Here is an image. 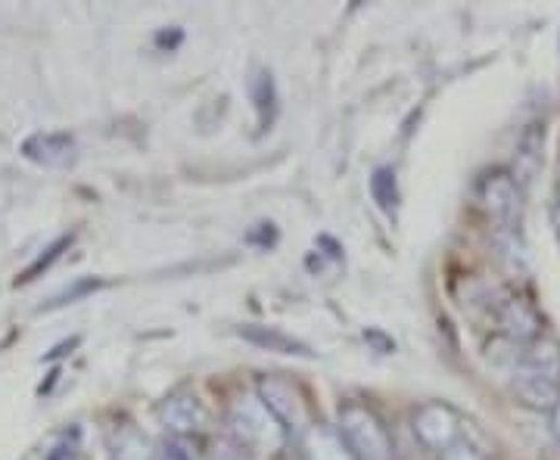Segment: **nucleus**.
<instances>
[{
    "label": "nucleus",
    "mask_w": 560,
    "mask_h": 460,
    "mask_svg": "<svg viewBox=\"0 0 560 460\" xmlns=\"http://www.w3.org/2000/svg\"><path fill=\"white\" fill-rule=\"evenodd\" d=\"M228 436L246 445L253 455H278L287 445V426L258 395H240L228 408Z\"/></svg>",
    "instance_id": "obj_1"
},
{
    "label": "nucleus",
    "mask_w": 560,
    "mask_h": 460,
    "mask_svg": "<svg viewBox=\"0 0 560 460\" xmlns=\"http://www.w3.org/2000/svg\"><path fill=\"white\" fill-rule=\"evenodd\" d=\"M336 433L346 442L355 460H393V438L380 414L361 405V401H346L340 405L336 414Z\"/></svg>",
    "instance_id": "obj_2"
},
{
    "label": "nucleus",
    "mask_w": 560,
    "mask_h": 460,
    "mask_svg": "<svg viewBox=\"0 0 560 460\" xmlns=\"http://www.w3.org/2000/svg\"><path fill=\"white\" fill-rule=\"evenodd\" d=\"M476 200L483 212L489 215V221L498 230H517V218H520V203H523V187L517 184L511 171L498 168L489 171L480 187H476Z\"/></svg>",
    "instance_id": "obj_3"
},
{
    "label": "nucleus",
    "mask_w": 560,
    "mask_h": 460,
    "mask_svg": "<svg viewBox=\"0 0 560 460\" xmlns=\"http://www.w3.org/2000/svg\"><path fill=\"white\" fill-rule=\"evenodd\" d=\"M258 398H262V401L271 408V414L278 417L280 423L287 426V433L293 430V433L303 436L305 430L311 426V423H308V405H305L300 389H296L290 380H283V376H265V380L258 383Z\"/></svg>",
    "instance_id": "obj_4"
},
{
    "label": "nucleus",
    "mask_w": 560,
    "mask_h": 460,
    "mask_svg": "<svg viewBox=\"0 0 560 460\" xmlns=\"http://www.w3.org/2000/svg\"><path fill=\"white\" fill-rule=\"evenodd\" d=\"M415 436L420 438V445L433 448V451H448L458 438H464L461 433V417L455 414L443 401H430L420 405L415 411Z\"/></svg>",
    "instance_id": "obj_5"
},
{
    "label": "nucleus",
    "mask_w": 560,
    "mask_h": 460,
    "mask_svg": "<svg viewBox=\"0 0 560 460\" xmlns=\"http://www.w3.org/2000/svg\"><path fill=\"white\" fill-rule=\"evenodd\" d=\"M23 156L41 168H72L78 159V140L69 131H38L23 140Z\"/></svg>",
    "instance_id": "obj_6"
},
{
    "label": "nucleus",
    "mask_w": 560,
    "mask_h": 460,
    "mask_svg": "<svg viewBox=\"0 0 560 460\" xmlns=\"http://www.w3.org/2000/svg\"><path fill=\"white\" fill-rule=\"evenodd\" d=\"M160 420L168 430V436H196L209 426V411L196 395L178 392L160 405Z\"/></svg>",
    "instance_id": "obj_7"
},
{
    "label": "nucleus",
    "mask_w": 560,
    "mask_h": 460,
    "mask_svg": "<svg viewBox=\"0 0 560 460\" xmlns=\"http://www.w3.org/2000/svg\"><path fill=\"white\" fill-rule=\"evenodd\" d=\"M495 318H498V327L501 333L517 343L520 348L530 343H536L542 336V318L533 308V302L520 299V296H505V299L495 305Z\"/></svg>",
    "instance_id": "obj_8"
},
{
    "label": "nucleus",
    "mask_w": 560,
    "mask_h": 460,
    "mask_svg": "<svg viewBox=\"0 0 560 460\" xmlns=\"http://www.w3.org/2000/svg\"><path fill=\"white\" fill-rule=\"evenodd\" d=\"M523 376H536L545 383L560 386V343L551 336H538L536 343L523 345L520 358H517V370Z\"/></svg>",
    "instance_id": "obj_9"
},
{
    "label": "nucleus",
    "mask_w": 560,
    "mask_h": 460,
    "mask_svg": "<svg viewBox=\"0 0 560 460\" xmlns=\"http://www.w3.org/2000/svg\"><path fill=\"white\" fill-rule=\"evenodd\" d=\"M300 448H303V460H355L340 433L321 423H311L305 430L300 436Z\"/></svg>",
    "instance_id": "obj_10"
},
{
    "label": "nucleus",
    "mask_w": 560,
    "mask_h": 460,
    "mask_svg": "<svg viewBox=\"0 0 560 460\" xmlns=\"http://www.w3.org/2000/svg\"><path fill=\"white\" fill-rule=\"evenodd\" d=\"M110 451L113 460H160V448L131 423H116L110 430Z\"/></svg>",
    "instance_id": "obj_11"
},
{
    "label": "nucleus",
    "mask_w": 560,
    "mask_h": 460,
    "mask_svg": "<svg viewBox=\"0 0 560 460\" xmlns=\"http://www.w3.org/2000/svg\"><path fill=\"white\" fill-rule=\"evenodd\" d=\"M240 336H243L246 343L265 348V352L296 355V358H315V352H311L308 345L300 343V340H293V336H287L278 327H258V323H250V327H240Z\"/></svg>",
    "instance_id": "obj_12"
},
{
    "label": "nucleus",
    "mask_w": 560,
    "mask_h": 460,
    "mask_svg": "<svg viewBox=\"0 0 560 460\" xmlns=\"http://www.w3.org/2000/svg\"><path fill=\"white\" fill-rule=\"evenodd\" d=\"M542 146H545V131H538L536 125L523 131V138L517 140V153H513V178L517 184L526 187L536 178L538 165H542Z\"/></svg>",
    "instance_id": "obj_13"
},
{
    "label": "nucleus",
    "mask_w": 560,
    "mask_h": 460,
    "mask_svg": "<svg viewBox=\"0 0 560 460\" xmlns=\"http://www.w3.org/2000/svg\"><path fill=\"white\" fill-rule=\"evenodd\" d=\"M513 392L523 405L530 408H538V411H551L560 401V386L555 383H545V380H536V376H523V373H513Z\"/></svg>",
    "instance_id": "obj_14"
},
{
    "label": "nucleus",
    "mask_w": 560,
    "mask_h": 460,
    "mask_svg": "<svg viewBox=\"0 0 560 460\" xmlns=\"http://www.w3.org/2000/svg\"><path fill=\"white\" fill-rule=\"evenodd\" d=\"M250 97H253V106H256L258 113V125L265 128L275 118V110H278V91H275L271 72L256 69L250 75Z\"/></svg>",
    "instance_id": "obj_15"
},
{
    "label": "nucleus",
    "mask_w": 560,
    "mask_h": 460,
    "mask_svg": "<svg viewBox=\"0 0 560 460\" xmlns=\"http://www.w3.org/2000/svg\"><path fill=\"white\" fill-rule=\"evenodd\" d=\"M160 460H203L196 436H165L160 445Z\"/></svg>",
    "instance_id": "obj_16"
},
{
    "label": "nucleus",
    "mask_w": 560,
    "mask_h": 460,
    "mask_svg": "<svg viewBox=\"0 0 560 460\" xmlns=\"http://www.w3.org/2000/svg\"><path fill=\"white\" fill-rule=\"evenodd\" d=\"M72 240H75V237H72V233H66V237H60V240H53V243H50V246H47L44 253L38 255V258H35V261H31V265H28V268H25L23 277H20V280H16V283H28V280H35V277H41V274H44L47 268H50V265H53V261H56V258H60V255H63V250H69V246H72Z\"/></svg>",
    "instance_id": "obj_17"
},
{
    "label": "nucleus",
    "mask_w": 560,
    "mask_h": 460,
    "mask_svg": "<svg viewBox=\"0 0 560 460\" xmlns=\"http://www.w3.org/2000/svg\"><path fill=\"white\" fill-rule=\"evenodd\" d=\"M371 193L373 200L380 203V206L386 208V212H393L398 203V190H396V175L390 171V168H377L371 178Z\"/></svg>",
    "instance_id": "obj_18"
},
{
    "label": "nucleus",
    "mask_w": 560,
    "mask_h": 460,
    "mask_svg": "<svg viewBox=\"0 0 560 460\" xmlns=\"http://www.w3.org/2000/svg\"><path fill=\"white\" fill-rule=\"evenodd\" d=\"M100 286H103V280H100V277H81V280H75L72 286H66L63 293H56L53 299L47 302V308H60V305H69V302L85 299V296H91L93 290H100Z\"/></svg>",
    "instance_id": "obj_19"
},
{
    "label": "nucleus",
    "mask_w": 560,
    "mask_h": 460,
    "mask_svg": "<svg viewBox=\"0 0 560 460\" xmlns=\"http://www.w3.org/2000/svg\"><path fill=\"white\" fill-rule=\"evenodd\" d=\"M212 460H258V455H253V451H250L246 445H240L237 438L225 436L215 442Z\"/></svg>",
    "instance_id": "obj_20"
},
{
    "label": "nucleus",
    "mask_w": 560,
    "mask_h": 460,
    "mask_svg": "<svg viewBox=\"0 0 560 460\" xmlns=\"http://www.w3.org/2000/svg\"><path fill=\"white\" fill-rule=\"evenodd\" d=\"M443 460H486L467 438H458L448 451H443Z\"/></svg>",
    "instance_id": "obj_21"
},
{
    "label": "nucleus",
    "mask_w": 560,
    "mask_h": 460,
    "mask_svg": "<svg viewBox=\"0 0 560 460\" xmlns=\"http://www.w3.org/2000/svg\"><path fill=\"white\" fill-rule=\"evenodd\" d=\"M548 433L560 442V401L548 411Z\"/></svg>",
    "instance_id": "obj_22"
},
{
    "label": "nucleus",
    "mask_w": 560,
    "mask_h": 460,
    "mask_svg": "<svg viewBox=\"0 0 560 460\" xmlns=\"http://www.w3.org/2000/svg\"><path fill=\"white\" fill-rule=\"evenodd\" d=\"M75 345H78V336H72L69 343L56 345V348H53V352H50V355H47V358H60V355H66V348H75Z\"/></svg>",
    "instance_id": "obj_23"
},
{
    "label": "nucleus",
    "mask_w": 560,
    "mask_h": 460,
    "mask_svg": "<svg viewBox=\"0 0 560 460\" xmlns=\"http://www.w3.org/2000/svg\"><path fill=\"white\" fill-rule=\"evenodd\" d=\"M551 221H555V233H558V243H560V200H558V206H555V212H551Z\"/></svg>",
    "instance_id": "obj_24"
}]
</instances>
